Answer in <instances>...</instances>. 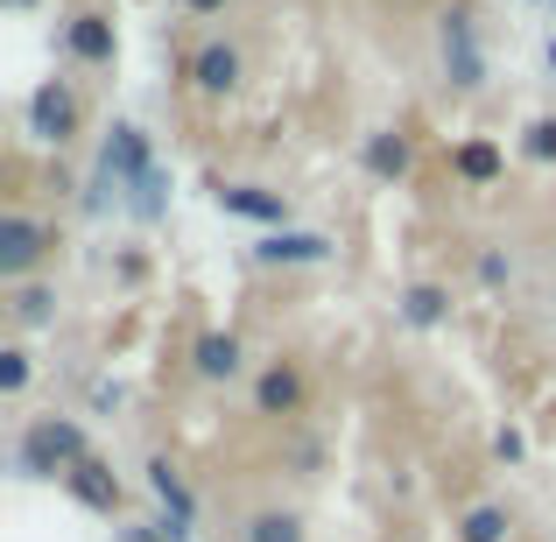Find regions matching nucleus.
Instances as JSON below:
<instances>
[{
    "mask_svg": "<svg viewBox=\"0 0 556 542\" xmlns=\"http://www.w3.org/2000/svg\"><path fill=\"white\" fill-rule=\"evenodd\" d=\"M92 458V437H85L78 416H28L22 437H14V472L22 479H71L78 465Z\"/></svg>",
    "mask_w": 556,
    "mask_h": 542,
    "instance_id": "1",
    "label": "nucleus"
},
{
    "mask_svg": "<svg viewBox=\"0 0 556 542\" xmlns=\"http://www.w3.org/2000/svg\"><path fill=\"white\" fill-rule=\"evenodd\" d=\"M437 64H444V85L472 99L486 85V42H479V14L472 8H444L437 14Z\"/></svg>",
    "mask_w": 556,
    "mask_h": 542,
    "instance_id": "2",
    "label": "nucleus"
},
{
    "mask_svg": "<svg viewBox=\"0 0 556 542\" xmlns=\"http://www.w3.org/2000/svg\"><path fill=\"white\" fill-rule=\"evenodd\" d=\"M22 121H28V141L42 149H71L85 135V99L71 92V78H42L36 92L22 99Z\"/></svg>",
    "mask_w": 556,
    "mask_h": 542,
    "instance_id": "3",
    "label": "nucleus"
},
{
    "mask_svg": "<svg viewBox=\"0 0 556 542\" xmlns=\"http://www.w3.org/2000/svg\"><path fill=\"white\" fill-rule=\"evenodd\" d=\"M50 254H56V218H36V212H22V204H14V212L0 218V282L22 289Z\"/></svg>",
    "mask_w": 556,
    "mask_h": 542,
    "instance_id": "4",
    "label": "nucleus"
},
{
    "mask_svg": "<svg viewBox=\"0 0 556 542\" xmlns=\"http://www.w3.org/2000/svg\"><path fill=\"white\" fill-rule=\"evenodd\" d=\"M247 402H254L261 423H296L303 408H311V374H303V360H289V353L261 360V374H254V388H247Z\"/></svg>",
    "mask_w": 556,
    "mask_h": 542,
    "instance_id": "5",
    "label": "nucleus"
},
{
    "mask_svg": "<svg viewBox=\"0 0 556 542\" xmlns=\"http://www.w3.org/2000/svg\"><path fill=\"white\" fill-rule=\"evenodd\" d=\"M184 78H190V92H198V99H232V92L247 85L240 42H226V36L198 42V50H190V64H184Z\"/></svg>",
    "mask_w": 556,
    "mask_h": 542,
    "instance_id": "6",
    "label": "nucleus"
},
{
    "mask_svg": "<svg viewBox=\"0 0 556 542\" xmlns=\"http://www.w3.org/2000/svg\"><path fill=\"white\" fill-rule=\"evenodd\" d=\"M254 261L261 268H325V261H339V240L311 232V226H282V232H261L254 240Z\"/></svg>",
    "mask_w": 556,
    "mask_h": 542,
    "instance_id": "7",
    "label": "nucleus"
},
{
    "mask_svg": "<svg viewBox=\"0 0 556 542\" xmlns=\"http://www.w3.org/2000/svg\"><path fill=\"white\" fill-rule=\"evenodd\" d=\"M64 50L78 56V64H92V71H113L121 64V28H113V14L106 8L64 14Z\"/></svg>",
    "mask_w": 556,
    "mask_h": 542,
    "instance_id": "8",
    "label": "nucleus"
},
{
    "mask_svg": "<svg viewBox=\"0 0 556 542\" xmlns=\"http://www.w3.org/2000/svg\"><path fill=\"white\" fill-rule=\"evenodd\" d=\"M64 493L85 507V515H99V521H121V507H127V487L113 479V465L99 458V451H92V458H85L78 472L64 479Z\"/></svg>",
    "mask_w": 556,
    "mask_h": 542,
    "instance_id": "9",
    "label": "nucleus"
},
{
    "mask_svg": "<svg viewBox=\"0 0 556 542\" xmlns=\"http://www.w3.org/2000/svg\"><path fill=\"white\" fill-rule=\"evenodd\" d=\"M359 169H367L374 184H402L408 169H416V135H408V127H374V135L359 141Z\"/></svg>",
    "mask_w": 556,
    "mask_h": 542,
    "instance_id": "10",
    "label": "nucleus"
},
{
    "mask_svg": "<svg viewBox=\"0 0 556 542\" xmlns=\"http://www.w3.org/2000/svg\"><path fill=\"white\" fill-rule=\"evenodd\" d=\"M212 198H218V212H226V218H254V226H268V232L289 226V198H282V190H268V184H218Z\"/></svg>",
    "mask_w": 556,
    "mask_h": 542,
    "instance_id": "11",
    "label": "nucleus"
},
{
    "mask_svg": "<svg viewBox=\"0 0 556 542\" xmlns=\"http://www.w3.org/2000/svg\"><path fill=\"white\" fill-rule=\"evenodd\" d=\"M190 374L212 380V388L240 380V374H247V345H240V331H198V345H190Z\"/></svg>",
    "mask_w": 556,
    "mask_h": 542,
    "instance_id": "12",
    "label": "nucleus"
},
{
    "mask_svg": "<svg viewBox=\"0 0 556 542\" xmlns=\"http://www.w3.org/2000/svg\"><path fill=\"white\" fill-rule=\"evenodd\" d=\"M451 177H458L465 190H493V184L507 177V155H501V141H486V135L458 141V149H451Z\"/></svg>",
    "mask_w": 556,
    "mask_h": 542,
    "instance_id": "13",
    "label": "nucleus"
},
{
    "mask_svg": "<svg viewBox=\"0 0 556 542\" xmlns=\"http://www.w3.org/2000/svg\"><path fill=\"white\" fill-rule=\"evenodd\" d=\"M149 493H155V507H163L169 521H184V529H198V493L184 487V472H177V465L163 458V451L149 458Z\"/></svg>",
    "mask_w": 556,
    "mask_h": 542,
    "instance_id": "14",
    "label": "nucleus"
},
{
    "mask_svg": "<svg viewBox=\"0 0 556 542\" xmlns=\"http://www.w3.org/2000/svg\"><path fill=\"white\" fill-rule=\"evenodd\" d=\"M50 325H56V289H50V282L8 289V331H14V339H28V331H50Z\"/></svg>",
    "mask_w": 556,
    "mask_h": 542,
    "instance_id": "15",
    "label": "nucleus"
},
{
    "mask_svg": "<svg viewBox=\"0 0 556 542\" xmlns=\"http://www.w3.org/2000/svg\"><path fill=\"white\" fill-rule=\"evenodd\" d=\"M402 325H408V331L451 325V289H444V282H408V289H402Z\"/></svg>",
    "mask_w": 556,
    "mask_h": 542,
    "instance_id": "16",
    "label": "nucleus"
},
{
    "mask_svg": "<svg viewBox=\"0 0 556 542\" xmlns=\"http://www.w3.org/2000/svg\"><path fill=\"white\" fill-rule=\"evenodd\" d=\"M507 535H515V515L501 501H479L458 515V542H507Z\"/></svg>",
    "mask_w": 556,
    "mask_h": 542,
    "instance_id": "17",
    "label": "nucleus"
},
{
    "mask_svg": "<svg viewBox=\"0 0 556 542\" xmlns=\"http://www.w3.org/2000/svg\"><path fill=\"white\" fill-rule=\"evenodd\" d=\"M247 542H311L303 529V515H289V507H261V515H247Z\"/></svg>",
    "mask_w": 556,
    "mask_h": 542,
    "instance_id": "18",
    "label": "nucleus"
},
{
    "mask_svg": "<svg viewBox=\"0 0 556 542\" xmlns=\"http://www.w3.org/2000/svg\"><path fill=\"white\" fill-rule=\"evenodd\" d=\"M28 380H36V360H28L22 339H8V345H0V394H8V402H22Z\"/></svg>",
    "mask_w": 556,
    "mask_h": 542,
    "instance_id": "19",
    "label": "nucleus"
},
{
    "mask_svg": "<svg viewBox=\"0 0 556 542\" xmlns=\"http://www.w3.org/2000/svg\"><path fill=\"white\" fill-rule=\"evenodd\" d=\"M521 155H529V163H556V113H535L529 127H521Z\"/></svg>",
    "mask_w": 556,
    "mask_h": 542,
    "instance_id": "20",
    "label": "nucleus"
},
{
    "mask_svg": "<svg viewBox=\"0 0 556 542\" xmlns=\"http://www.w3.org/2000/svg\"><path fill=\"white\" fill-rule=\"evenodd\" d=\"M472 268H479V282H486V289H507V282H515V254H501V247H479Z\"/></svg>",
    "mask_w": 556,
    "mask_h": 542,
    "instance_id": "21",
    "label": "nucleus"
},
{
    "mask_svg": "<svg viewBox=\"0 0 556 542\" xmlns=\"http://www.w3.org/2000/svg\"><path fill=\"white\" fill-rule=\"evenodd\" d=\"M493 458H501V465H521V458H529V437H521L515 423H507V430H493Z\"/></svg>",
    "mask_w": 556,
    "mask_h": 542,
    "instance_id": "22",
    "label": "nucleus"
},
{
    "mask_svg": "<svg viewBox=\"0 0 556 542\" xmlns=\"http://www.w3.org/2000/svg\"><path fill=\"white\" fill-rule=\"evenodd\" d=\"M113 542H163V535H155V521H121Z\"/></svg>",
    "mask_w": 556,
    "mask_h": 542,
    "instance_id": "23",
    "label": "nucleus"
},
{
    "mask_svg": "<svg viewBox=\"0 0 556 542\" xmlns=\"http://www.w3.org/2000/svg\"><path fill=\"white\" fill-rule=\"evenodd\" d=\"M184 14H190V22H218V14H226V0H184Z\"/></svg>",
    "mask_w": 556,
    "mask_h": 542,
    "instance_id": "24",
    "label": "nucleus"
},
{
    "mask_svg": "<svg viewBox=\"0 0 556 542\" xmlns=\"http://www.w3.org/2000/svg\"><path fill=\"white\" fill-rule=\"evenodd\" d=\"M155 535H163V542H198V535L184 529V521H169V515H155Z\"/></svg>",
    "mask_w": 556,
    "mask_h": 542,
    "instance_id": "25",
    "label": "nucleus"
},
{
    "mask_svg": "<svg viewBox=\"0 0 556 542\" xmlns=\"http://www.w3.org/2000/svg\"><path fill=\"white\" fill-rule=\"evenodd\" d=\"M549 71H556V36H549Z\"/></svg>",
    "mask_w": 556,
    "mask_h": 542,
    "instance_id": "26",
    "label": "nucleus"
},
{
    "mask_svg": "<svg viewBox=\"0 0 556 542\" xmlns=\"http://www.w3.org/2000/svg\"><path fill=\"white\" fill-rule=\"evenodd\" d=\"M8 8H36V0H8Z\"/></svg>",
    "mask_w": 556,
    "mask_h": 542,
    "instance_id": "27",
    "label": "nucleus"
}]
</instances>
